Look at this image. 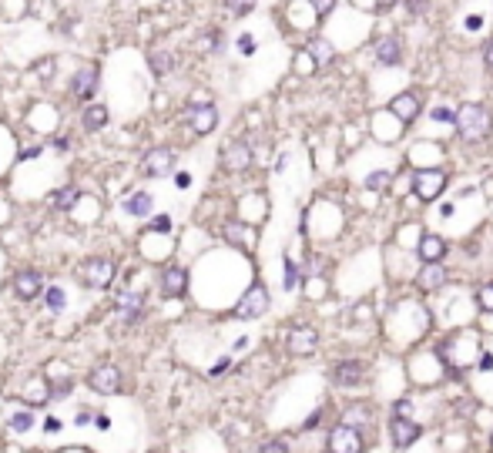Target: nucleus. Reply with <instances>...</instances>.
I'll return each mask as SVG.
<instances>
[{
  "mask_svg": "<svg viewBox=\"0 0 493 453\" xmlns=\"http://www.w3.org/2000/svg\"><path fill=\"white\" fill-rule=\"evenodd\" d=\"M453 125L463 142H483V138H490L493 117L483 104H460V111L453 115Z\"/></svg>",
  "mask_w": 493,
  "mask_h": 453,
  "instance_id": "1",
  "label": "nucleus"
},
{
  "mask_svg": "<svg viewBox=\"0 0 493 453\" xmlns=\"http://www.w3.org/2000/svg\"><path fill=\"white\" fill-rule=\"evenodd\" d=\"M77 279L88 289H111V282L118 279V262L111 256H91L77 265Z\"/></svg>",
  "mask_w": 493,
  "mask_h": 453,
  "instance_id": "2",
  "label": "nucleus"
},
{
  "mask_svg": "<svg viewBox=\"0 0 493 453\" xmlns=\"http://www.w3.org/2000/svg\"><path fill=\"white\" fill-rule=\"evenodd\" d=\"M268 306H272V296H268V289L262 282H252L245 292H242V299L235 302V309H232V316L235 319H242V323H249V319H259V316H266Z\"/></svg>",
  "mask_w": 493,
  "mask_h": 453,
  "instance_id": "3",
  "label": "nucleus"
},
{
  "mask_svg": "<svg viewBox=\"0 0 493 453\" xmlns=\"http://www.w3.org/2000/svg\"><path fill=\"white\" fill-rule=\"evenodd\" d=\"M178 165V151L175 148H164V144H158V148H148L144 151V158H141L138 171L144 175V178H164V175H171Z\"/></svg>",
  "mask_w": 493,
  "mask_h": 453,
  "instance_id": "4",
  "label": "nucleus"
},
{
  "mask_svg": "<svg viewBox=\"0 0 493 453\" xmlns=\"http://www.w3.org/2000/svg\"><path fill=\"white\" fill-rule=\"evenodd\" d=\"M98 88H101V67L98 64H81L71 74V98L81 104H88L94 94H98Z\"/></svg>",
  "mask_w": 493,
  "mask_h": 453,
  "instance_id": "5",
  "label": "nucleus"
},
{
  "mask_svg": "<svg viewBox=\"0 0 493 453\" xmlns=\"http://www.w3.org/2000/svg\"><path fill=\"white\" fill-rule=\"evenodd\" d=\"M185 121H188L191 134L205 138V134H212V131L218 128V108H215L212 101H205V104H188V108H185Z\"/></svg>",
  "mask_w": 493,
  "mask_h": 453,
  "instance_id": "6",
  "label": "nucleus"
},
{
  "mask_svg": "<svg viewBox=\"0 0 493 453\" xmlns=\"http://www.w3.org/2000/svg\"><path fill=\"white\" fill-rule=\"evenodd\" d=\"M188 269L185 265H164L162 272H158V292H162V299H181L188 296Z\"/></svg>",
  "mask_w": 493,
  "mask_h": 453,
  "instance_id": "7",
  "label": "nucleus"
},
{
  "mask_svg": "<svg viewBox=\"0 0 493 453\" xmlns=\"http://www.w3.org/2000/svg\"><path fill=\"white\" fill-rule=\"evenodd\" d=\"M252 144L242 142V138H235V142H225V148H222V168L232 171V175H242V171L252 168Z\"/></svg>",
  "mask_w": 493,
  "mask_h": 453,
  "instance_id": "8",
  "label": "nucleus"
},
{
  "mask_svg": "<svg viewBox=\"0 0 493 453\" xmlns=\"http://www.w3.org/2000/svg\"><path fill=\"white\" fill-rule=\"evenodd\" d=\"M363 447H366V440H363V433H359V430L346 427V423H339V427L329 430V440H326L329 453H363Z\"/></svg>",
  "mask_w": 493,
  "mask_h": 453,
  "instance_id": "9",
  "label": "nucleus"
},
{
  "mask_svg": "<svg viewBox=\"0 0 493 453\" xmlns=\"http://www.w3.org/2000/svg\"><path fill=\"white\" fill-rule=\"evenodd\" d=\"M443 188H446V171L419 168L416 175H413V192L419 195V202H433V198H440Z\"/></svg>",
  "mask_w": 493,
  "mask_h": 453,
  "instance_id": "10",
  "label": "nucleus"
},
{
  "mask_svg": "<svg viewBox=\"0 0 493 453\" xmlns=\"http://www.w3.org/2000/svg\"><path fill=\"white\" fill-rule=\"evenodd\" d=\"M114 312L121 316V323L125 326H135L144 316V292H135V289H121L118 296H114Z\"/></svg>",
  "mask_w": 493,
  "mask_h": 453,
  "instance_id": "11",
  "label": "nucleus"
},
{
  "mask_svg": "<svg viewBox=\"0 0 493 453\" xmlns=\"http://www.w3.org/2000/svg\"><path fill=\"white\" fill-rule=\"evenodd\" d=\"M88 386L94 393H101V396H114L118 389H121V369L114 366V362H101V366H94L88 373Z\"/></svg>",
  "mask_w": 493,
  "mask_h": 453,
  "instance_id": "12",
  "label": "nucleus"
},
{
  "mask_svg": "<svg viewBox=\"0 0 493 453\" xmlns=\"http://www.w3.org/2000/svg\"><path fill=\"white\" fill-rule=\"evenodd\" d=\"M285 346H289L292 356H312L319 350V333L312 326H292L289 336H285Z\"/></svg>",
  "mask_w": 493,
  "mask_h": 453,
  "instance_id": "13",
  "label": "nucleus"
},
{
  "mask_svg": "<svg viewBox=\"0 0 493 453\" xmlns=\"http://www.w3.org/2000/svg\"><path fill=\"white\" fill-rule=\"evenodd\" d=\"M13 292H17V299H24V302L40 299L44 296V275L38 269H21L13 275Z\"/></svg>",
  "mask_w": 493,
  "mask_h": 453,
  "instance_id": "14",
  "label": "nucleus"
},
{
  "mask_svg": "<svg viewBox=\"0 0 493 453\" xmlns=\"http://www.w3.org/2000/svg\"><path fill=\"white\" fill-rule=\"evenodd\" d=\"M363 376H366V366L359 360H342L332 366V383L336 386H359Z\"/></svg>",
  "mask_w": 493,
  "mask_h": 453,
  "instance_id": "15",
  "label": "nucleus"
},
{
  "mask_svg": "<svg viewBox=\"0 0 493 453\" xmlns=\"http://www.w3.org/2000/svg\"><path fill=\"white\" fill-rule=\"evenodd\" d=\"M125 212L131 215V219H152L154 212V195L148 192V188H141V192H131L125 202Z\"/></svg>",
  "mask_w": 493,
  "mask_h": 453,
  "instance_id": "16",
  "label": "nucleus"
},
{
  "mask_svg": "<svg viewBox=\"0 0 493 453\" xmlns=\"http://www.w3.org/2000/svg\"><path fill=\"white\" fill-rule=\"evenodd\" d=\"M416 285L423 289V292H436L440 285H446V265H440V262H426L416 275Z\"/></svg>",
  "mask_w": 493,
  "mask_h": 453,
  "instance_id": "17",
  "label": "nucleus"
},
{
  "mask_svg": "<svg viewBox=\"0 0 493 453\" xmlns=\"http://www.w3.org/2000/svg\"><path fill=\"white\" fill-rule=\"evenodd\" d=\"M390 437H392V447L406 450V447H413V443L419 440V427L413 423V420H392Z\"/></svg>",
  "mask_w": 493,
  "mask_h": 453,
  "instance_id": "18",
  "label": "nucleus"
},
{
  "mask_svg": "<svg viewBox=\"0 0 493 453\" xmlns=\"http://www.w3.org/2000/svg\"><path fill=\"white\" fill-rule=\"evenodd\" d=\"M108 121H111L108 104H84V108H81V128L84 131H101Z\"/></svg>",
  "mask_w": 493,
  "mask_h": 453,
  "instance_id": "19",
  "label": "nucleus"
},
{
  "mask_svg": "<svg viewBox=\"0 0 493 453\" xmlns=\"http://www.w3.org/2000/svg\"><path fill=\"white\" fill-rule=\"evenodd\" d=\"M376 61L386 67H396L400 61H403V44H400V38H382L376 40Z\"/></svg>",
  "mask_w": 493,
  "mask_h": 453,
  "instance_id": "20",
  "label": "nucleus"
},
{
  "mask_svg": "<svg viewBox=\"0 0 493 453\" xmlns=\"http://www.w3.org/2000/svg\"><path fill=\"white\" fill-rule=\"evenodd\" d=\"M225 239L232 242V246H239V248H245V252H252V246H255V232L249 229V225H242V222H225Z\"/></svg>",
  "mask_w": 493,
  "mask_h": 453,
  "instance_id": "21",
  "label": "nucleus"
},
{
  "mask_svg": "<svg viewBox=\"0 0 493 453\" xmlns=\"http://www.w3.org/2000/svg\"><path fill=\"white\" fill-rule=\"evenodd\" d=\"M390 111H392L396 117H400L403 125H409V121H413V117L419 115V101H416V94H396V98L390 101Z\"/></svg>",
  "mask_w": 493,
  "mask_h": 453,
  "instance_id": "22",
  "label": "nucleus"
},
{
  "mask_svg": "<svg viewBox=\"0 0 493 453\" xmlns=\"http://www.w3.org/2000/svg\"><path fill=\"white\" fill-rule=\"evenodd\" d=\"M81 202V188L77 185H61L51 192V208L54 212H71V208Z\"/></svg>",
  "mask_w": 493,
  "mask_h": 453,
  "instance_id": "23",
  "label": "nucleus"
},
{
  "mask_svg": "<svg viewBox=\"0 0 493 453\" xmlns=\"http://www.w3.org/2000/svg\"><path fill=\"white\" fill-rule=\"evenodd\" d=\"M446 256V242L440 235H423L419 239V259L423 262H440Z\"/></svg>",
  "mask_w": 493,
  "mask_h": 453,
  "instance_id": "24",
  "label": "nucleus"
},
{
  "mask_svg": "<svg viewBox=\"0 0 493 453\" xmlns=\"http://www.w3.org/2000/svg\"><path fill=\"white\" fill-rule=\"evenodd\" d=\"M148 64H152L154 78H168V74H171V67H175V61H171V54H168V51L154 47V51H148Z\"/></svg>",
  "mask_w": 493,
  "mask_h": 453,
  "instance_id": "25",
  "label": "nucleus"
},
{
  "mask_svg": "<svg viewBox=\"0 0 493 453\" xmlns=\"http://www.w3.org/2000/svg\"><path fill=\"white\" fill-rule=\"evenodd\" d=\"M27 406H47L51 403V386L44 383V379H34V383H27Z\"/></svg>",
  "mask_w": 493,
  "mask_h": 453,
  "instance_id": "26",
  "label": "nucleus"
},
{
  "mask_svg": "<svg viewBox=\"0 0 493 453\" xmlns=\"http://www.w3.org/2000/svg\"><path fill=\"white\" fill-rule=\"evenodd\" d=\"M44 302H47V309L51 312H64V306H67V292H64L61 285H44Z\"/></svg>",
  "mask_w": 493,
  "mask_h": 453,
  "instance_id": "27",
  "label": "nucleus"
},
{
  "mask_svg": "<svg viewBox=\"0 0 493 453\" xmlns=\"http://www.w3.org/2000/svg\"><path fill=\"white\" fill-rule=\"evenodd\" d=\"M309 54H312V61H332V44L322 38H312V44H309Z\"/></svg>",
  "mask_w": 493,
  "mask_h": 453,
  "instance_id": "28",
  "label": "nucleus"
},
{
  "mask_svg": "<svg viewBox=\"0 0 493 453\" xmlns=\"http://www.w3.org/2000/svg\"><path fill=\"white\" fill-rule=\"evenodd\" d=\"M369 410L366 406H353V410H346V416H342V423H346V427H353V430H359L356 427V423H369Z\"/></svg>",
  "mask_w": 493,
  "mask_h": 453,
  "instance_id": "29",
  "label": "nucleus"
},
{
  "mask_svg": "<svg viewBox=\"0 0 493 453\" xmlns=\"http://www.w3.org/2000/svg\"><path fill=\"white\" fill-rule=\"evenodd\" d=\"M390 181H392L390 171H373V175H366V188H373V192H386Z\"/></svg>",
  "mask_w": 493,
  "mask_h": 453,
  "instance_id": "30",
  "label": "nucleus"
},
{
  "mask_svg": "<svg viewBox=\"0 0 493 453\" xmlns=\"http://www.w3.org/2000/svg\"><path fill=\"white\" fill-rule=\"evenodd\" d=\"M30 427H34V413L30 410H21V413L11 416V430H17V433H27Z\"/></svg>",
  "mask_w": 493,
  "mask_h": 453,
  "instance_id": "31",
  "label": "nucleus"
},
{
  "mask_svg": "<svg viewBox=\"0 0 493 453\" xmlns=\"http://www.w3.org/2000/svg\"><path fill=\"white\" fill-rule=\"evenodd\" d=\"M198 51H202V54H215V51H222V34H215V30H212V34H205V38L198 40Z\"/></svg>",
  "mask_w": 493,
  "mask_h": 453,
  "instance_id": "32",
  "label": "nucleus"
},
{
  "mask_svg": "<svg viewBox=\"0 0 493 453\" xmlns=\"http://www.w3.org/2000/svg\"><path fill=\"white\" fill-rule=\"evenodd\" d=\"M148 232L168 235V232H171V215H152V222H148Z\"/></svg>",
  "mask_w": 493,
  "mask_h": 453,
  "instance_id": "33",
  "label": "nucleus"
},
{
  "mask_svg": "<svg viewBox=\"0 0 493 453\" xmlns=\"http://www.w3.org/2000/svg\"><path fill=\"white\" fill-rule=\"evenodd\" d=\"M225 7L235 13V17H245V13L255 11V0H225Z\"/></svg>",
  "mask_w": 493,
  "mask_h": 453,
  "instance_id": "34",
  "label": "nucleus"
},
{
  "mask_svg": "<svg viewBox=\"0 0 493 453\" xmlns=\"http://www.w3.org/2000/svg\"><path fill=\"white\" fill-rule=\"evenodd\" d=\"M295 282H299V269H295V262L285 259V269H282V285H285V289H295Z\"/></svg>",
  "mask_w": 493,
  "mask_h": 453,
  "instance_id": "35",
  "label": "nucleus"
},
{
  "mask_svg": "<svg viewBox=\"0 0 493 453\" xmlns=\"http://www.w3.org/2000/svg\"><path fill=\"white\" fill-rule=\"evenodd\" d=\"M71 389H74V383H71V379L51 383V400H67V396H71Z\"/></svg>",
  "mask_w": 493,
  "mask_h": 453,
  "instance_id": "36",
  "label": "nucleus"
},
{
  "mask_svg": "<svg viewBox=\"0 0 493 453\" xmlns=\"http://www.w3.org/2000/svg\"><path fill=\"white\" fill-rule=\"evenodd\" d=\"M477 302H480V309H483V312H493V282H490V285H483L480 292H477Z\"/></svg>",
  "mask_w": 493,
  "mask_h": 453,
  "instance_id": "37",
  "label": "nucleus"
},
{
  "mask_svg": "<svg viewBox=\"0 0 493 453\" xmlns=\"http://www.w3.org/2000/svg\"><path fill=\"white\" fill-rule=\"evenodd\" d=\"M259 453H289V443L285 440H266L259 447Z\"/></svg>",
  "mask_w": 493,
  "mask_h": 453,
  "instance_id": "38",
  "label": "nucleus"
},
{
  "mask_svg": "<svg viewBox=\"0 0 493 453\" xmlns=\"http://www.w3.org/2000/svg\"><path fill=\"white\" fill-rule=\"evenodd\" d=\"M409 413H413V403H409V400H396V406H392V420H406Z\"/></svg>",
  "mask_w": 493,
  "mask_h": 453,
  "instance_id": "39",
  "label": "nucleus"
},
{
  "mask_svg": "<svg viewBox=\"0 0 493 453\" xmlns=\"http://www.w3.org/2000/svg\"><path fill=\"white\" fill-rule=\"evenodd\" d=\"M239 54H245V57H252L255 54V38L252 34H242L239 38Z\"/></svg>",
  "mask_w": 493,
  "mask_h": 453,
  "instance_id": "40",
  "label": "nucleus"
},
{
  "mask_svg": "<svg viewBox=\"0 0 493 453\" xmlns=\"http://www.w3.org/2000/svg\"><path fill=\"white\" fill-rule=\"evenodd\" d=\"M51 67H54V57H44V61H38V64H34V74H40V81H47Z\"/></svg>",
  "mask_w": 493,
  "mask_h": 453,
  "instance_id": "41",
  "label": "nucleus"
},
{
  "mask_svg": "<svg viewBox=\"0 0 493 453\" xmlns=\"http://www.w3.org/2000/svg\"><path fill=\"white\" fill-rule=\"evenodd\" d=\"M309 4H312V11H316L319 17H326V13L336 7V0H309Z\"/></svg>",
  "mask_w": 493,
  "mask_h": 453,
  "instance_id": "42",
  "label": "nucleus"
},
{
  "mask_svg": "<svg viewBox=\"0 0 493 453\" xmlns=\"http://www.w3.org/2000/svg\"><path fill=\"white\" fill-rule=\"evenodd\" d=\"M430 117L433 121H446V125H450V121H453V111H450V108H433Z\"/></svg>",
  "mask_w": 493,
  "mask_h": 453,
  "instance_id": "43",
  "label": "nucleus"
},
{
  "mask_svg": "<svg viewBox=\"0 0 493 453\" xmlns=\"http://www.w3.org/2000/svg\"><path fill=\"white\" fill-rule=\"evenodd\" d=\"M175 188H181V192L191 188V175H188V171H178V175H175Z\"/></svg>",
  "mask_w": 493,
  "mask_h": 453,
  "instance_id": "44",
  "label": "nucleus"
},
{
  "mask_svg": "<svg viewBox=\"0 0 493 453\" xmlns=\"http://www.w3.org/2000/svg\"><path fill=\"white\" fill-rule=\"evenodd\" d=\"M44 430H47V433H61L64 423L57 420V416H47V420H44Z\"/></svg>",
  "mask_w": 493,
  "mask_h": 453,
  "instance_id": "45",
  "label": "nucleus"
},
{
  "mask_svg": "<svg viewBox=\"0 0 493 453\" xmlns=\"http://www.w3.org/2000/svg\"><path fill=\"white\" fill-rule=\"evenodd\" d=\"M483 61H487V67L493 71V38L487 40V44H483Z\"/></svg>",
  "mask_w": 493,
  "mask_h": 453,
  "instance_id": "46",
  "label": "nucleus"
},
{
  "mask_svg": "<svg viewBox=\"0 0 493 453\" xmlns=\"http://www.w3.org/2000/svg\"><path fill=\"white\" fill-rule=\"evenodd\" d=\"M480 27H483V17H480V13H470V17H467V30H480Z\"/></svg>",
  "mask_w": 493,
  "mask_h": 453,
  "instance_id": "47",
  "label": "nucleus"
},
{
  "mask_svg": "<svg viewBox=\"0 0 493 453\" xmlns=\"http://www.w3.org/2000/svg\"><path fill=\"white\" fill-rule=\"evenodd\" d=\"M38 155H40V144H34V148H24V151H21V161H34Z\"/></svg>",
  "mask_w": 493,
  "mask_h": 453,
  "instance_id": "48",
  "label": "nucleus"
},
{
  "mask_svg": "<svg viewBox=\"0 0 493 453\" xmlns=\"http://www.w3.org/2000/svg\"><path fill=\"white\" fill-rule=\"evenodd\" d=\"M406 4H409V11L413 13H423L426 7H430V0H406Z\"/></svg>",
  "mask_w": 493,
  "mask_h": 453,
  "instance_id": "49",
  "label": "nucleus"
},
{
  "mask_svg": "<svg viewBox=\"0 0 493 453\" xmlns=\"http://www.w3.org/2000/svg\"><path fill=\"white\" fill-rule=\"evenodd\" d=\"M91 420H94V413H91V410H81V413H77V420H74V423H77V427H88Z\"/></svg>",
  "mask_w": 493,
  "mask_h": 453,
  "instance_id": "50",
  "label": "nucleus"
},
{
  "mask_svg": "<svg viewBox=\"0 0 493 453\" xmlns=\"http://www.w3.org/2000/svg\"><path fill=\"white\" fill-rule=\"evenodd\" d=\"M51 144L57 148V151H67V148H71V138H64L61 134V138H51Z\"/></svg>",
  "mask_w": 493,
  "mask_h": 453,
  "instance_id": "51",
  "label": "nucleus"
},
{
  "mask_svg": "<svg viewBox=\"0 0 493 453\" xmlns=\"http://www.w3.org/2000/svg\"><path fill=\"white\" fill-rule=\"evenodd\" d=\"M225 369H228V360H218L215 366H212V373H208V376H222Z\"/></svg>",
  "mask_w": 493,
  "mask_h": 453,
  "instance_id": "52",
  "label": "nucleus"
},
{
  "mask_svg": "<svg viewBox=\"0 0 493 453\" xmlns=\"http://www.w3.org/2000/svg\"><path fill=\"white\" fill-rule=\"evenodd\" d=\"M319 420H322V413H319V410H316V413L309 416V420H305L302 427H305V430H316V423H319Z\"/></svg>",
  "mask_w": 493,
  "mask_h": 453,
  "instance_id": "53",
  "label": "nucleus"
},
{
  "mask_svg": "<svg viewBox=\"0 0 493 453\" xmlns=\"http://www.w3.org/2000/svg\"><path fill=\"white\" fill-rule=\"evenodd\" d=\"M94 423H98V430H111V420H108V416H94Z\"/></svg>",
  "mask_w": 493,
  "mask_h": 453,
  "instance_id": "54",
  "label": "nucleus"
},
{
  "mask_svg": "<svg viewBox=\"0 0 493 453\" xmlns=\"http://www.w3.org/2000/svg\"><path fill=\"white\" fill-rule=\"evenodd\" d=\"M480 366H483V369H490V366H493V356H490V352H483V356H480Z\"/></svg>",
  "mask_w": 493,
  "mask_h": 453,
  "instance_id": "55",
  "label": "nucleus"
},
{
  "mask_svg": "<svg viewBox=\"0 0 493 453\" xmlns=\"http://www.w3.org/2000/svg\"><path fill=\"white\" fill-rule=\"evenodd\" d=\"M152 453H164V450H152Z\"/></svg>",
  "mask_w": 493,
  "mask_h": 453,
  "instance_id": "56",
  "label": "nucleus"
},
{
  "mask_svg": "<svg viewBox=\"0 0 493 453\" xmlns=\"http://www.w3.org/2000/svg\"><path fill=\"white\" fill-rule=\"evenodd\" d=\"M34 453H38V450H34Z\"/></svg>",
  "mask_w": 493,
  "mask_h": 453,
  "instance_id": "57",
  "label": "nucleus"
}]
</instances>
